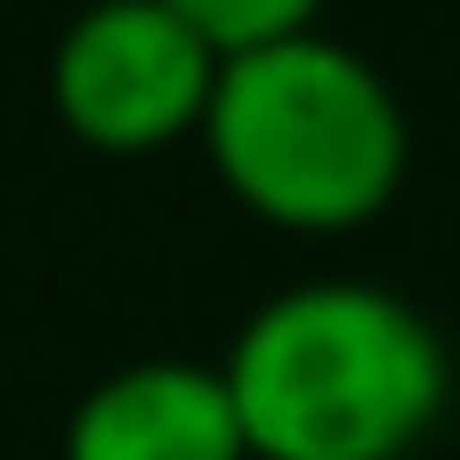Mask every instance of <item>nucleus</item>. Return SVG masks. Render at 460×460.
<instances>
[{
  "instance_id": "39448f33",
  "label": "nucleus",
  "mask_w": 460,
  "mask_h": 460,
  "mask_svg": "<svg viewBox=\"0 0 460 460\" xmlns=\"http://www.w3.org/2000/svg\"><path fill=\"white\" fill-rule=\"evenodd\" d=\"M218 57L234 49H267V40H291V32H315L323 0H170Z\"/></svg>"
},
{
  "instance_id": "20e7f679",
  "label": "nucleus",
  "mask_w": 460,
  "mask_h": 460,
  "mask_svg": "<svg viewBox=\"0 0 460 460\" xmlns=\"http://www.w3.org/2000/svg\"><path fill=\"white\" fill-rule=\"evenodd\" d=\"M65 460H251L218 364L137 356L65 412Z\"/></svg>"
},
{
  "instance_id": "7ed1b4c3",
  "label": "nucleus",
  "mask_w": 460,
  "mask_h": 460,
  "mask_svg": "<svg viewBox=\"0 0 460 460\" xmlns=\"http://www.w3.org/2000/svg\"><path fill=\"white\" fill-rule=\"evenodd\" d=\"M210 89H218V49L170 0H89L49 49L57 121L113 162L202 137Z\"/></svg>"
},
{
  "instance_id": "f257e3e1",
  "label": "nucleus",
  "mask_w": 460,
  "mask_h": 460,
  "mask_svg": "<svg viewBox=\"0 0 460 460\" xmlns=\"http://www.w3.org/2000/svg\"><path fill=\"white\" fill-rule=\"evenodd\" d=\"M226 396L251 460H412L453 404L437 323L380 283H291L243 315Z\"/></svg>"
},
{
  "instance_id": "f03ea898",
  "label": "nucleus",
  "mask_w": 460,
  "mask_h": 460,
  "mask_svg": "<svg viewBox=\"0 0 460 460\" xmlns=\"http://www.w3.org/2000/svg\"><path fill=\"white\" fill-rule=\"evenodd\" d=\"M202 154L259 226L356 234L396 202L412 162V121L388 73L315 24V32L218 57Z\"/></svg>"
}]
</instances>
